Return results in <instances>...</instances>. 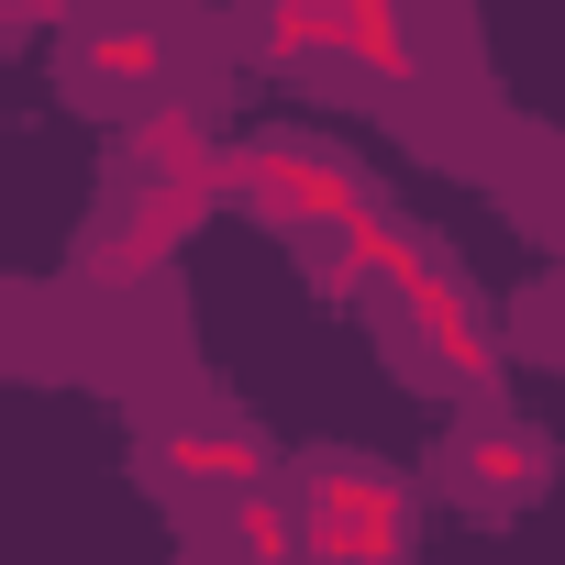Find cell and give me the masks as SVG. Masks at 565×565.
<instances>
[{
	"instance_id": "obj_7",
	"label": "cell",
	"mask_w": 565,
	"mask_h": 565,
	"mask_svg": "<svg viewBox=\"0 0 565 565\" xmlns=\"http://www.w3.org/2000/svg\"><path fill=\"white\" fill-rule=\"evenodd\" d=\"M156 477H178V488H266V444L255 433H167L156 444Z\"/></svg>"
},
{
	"instance_id": "obj_11",
	"label": "cell",
	"mask_w": 565,
	"mask_h": 565,
	"mask_svg": "<svg viewBox=\"0 0 565 565\" xmlns=\"http://www.w3.org/2000/svg\"><path fill=\"white\" fill-rule=\"evenodd\" d=\"M233 554H300V510H277L266 488H233Z\"/></svg>"
},
{
	"instance_id": "obj_6",
	"label": "cell",
	"mask_w": 565,
	"mask_h": 565,
	"mask_svg": "<svg viewBox=\"0 0 565 565\" xmlns=\"http://www.w3.org/2000/svg\"><path fill=\"white\" fill-rule=\"evenodd\" d=\"M455 477H466V499L499 510V499H532V488L554 477V455H543L521 422H466V433H455Z\"/></svg>"
},
{
	"instance_id": "obj_5",
	"label": "cell",
	"mask_w": 565,
	"mask_h": 565,
	"mask_svg": "<svg viewBox=\"0 0 565 565\" xmlns=\"http://www.w3.org/2000/svg\"><path fill=\"white\" fill-rule=\"evenodd\" d=\"M134 178L222 189V134H211V111H189V100H145V111H134Z\"/></svg>"
},
{
	"instance_id": "obj_8",
	"label": "cell",
	"mask_w": 565,
	"mask_h": 565,
	"mask_svg": "<svg viewBox=\"0 0 565 565\" xmlns=\"http://www.w3.org/2000/svg\"><path fill=\"white\" fill-rule=\"evenodd\" d=\"M255 67H333L344 56V12H322V0H266V23L244 34Z\"/></svg>"
},
{
	"instance_id": "obj_2",
	"label": "cell",
	"mask_w": 565,
	"mask_h": 565,
	"mask_svg": "<svg viewBox=\"0 0 565 565\" xmlns=\"http://www.w3.org/2000/svg\"><path fill=\"white\" fill-rule=\"evenodd\" d=\"M222 211V189H189V178H134V200L111 211V233L89 244V289H145V277Z\"/></svg>"
},
{
	"instance_id": "obj_4",
	"label": "cell",
	"mask_w": 565,
	"mask_h": 565,
	"mask_svg": "<svg viewBox=\"0 0 565 565\" xmlns=\"http://www.w3.org/2000/svg\"><path fill=\"white\" fill-rule=\"evenodd\" d=\"M388 289H399V311H411L422 355H433L455 388H499V344H488V322L466 311V289H455V266H444V255H422V244H411Z\"/></svg>"
},
{
	"instance_id": "obj_3",
	"label": "cell",
	"mask_w": 565,
	"mask_h": 565,
	"mask_svg": "<svg viewBox=\"0 0 565 565\" xmlns=\"http://www.w3.org/2000/svg\"><path fill=\"white\" fill-rule=\"evenodd\" d=\"M411 521H422V510H411L399 477H300V554H333V565L399 554Z\"/></svg>"
},
{
	"instance_id": "obj_9",
	"label": "cell",
	"mask_w": 565,
	"mask_h": 565,
	"mask_svg": "<svg viewBox=\"0 0 565 565\" xmlns=\"http://www.w3.org/2000/svg\"><path fill=\"white\" fill-rule=\"evenodd\" d=\"M67 67H78L89 89H156V78H167V34L111 23V34H78V45H67Z\"/></svg>"
},
{
	"instance_id": "obj_1",
	"label": "cell",
	"mask_w": 565,
	"mask_h": 565,
	"mask_svg": "<svg viewBox=\"0 0 565 565\" xmlns=\"http://www.w3.org/2000/svg\"><path fill=\"white\" fill-rule=\"evenodd\" d=\"M222 200L277 222V233H344L377 189L322 145H222Z\"/></svg>"
},
{
	"instance_id": "obj_10",
	"label": "cell",
	"mask_w": 565,
	"mask_h": 565,
	"mask_svg": "<svg viewBox=\"0 0 565 565\" xmlns=\"http://www.w3.org/2000/svg\"><path fill=\"white\" fill-rule=\"evenodd\" d=\"M344 56H355L366 78H388V89L422 78V56H411V34H399V0H344Z\"/></svg>"
}]
</instances>
